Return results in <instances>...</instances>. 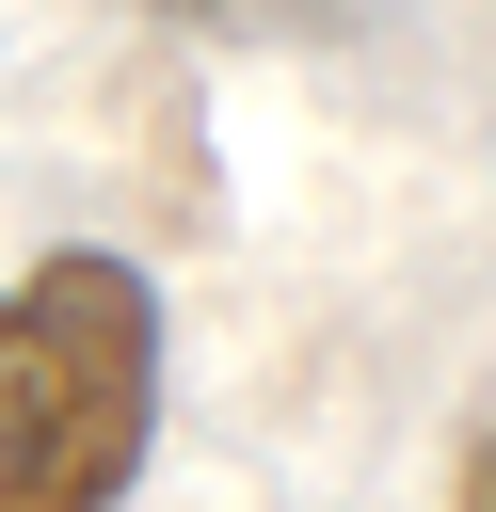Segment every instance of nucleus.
<instances>
[{
  "label": "nucleus",
  "mask_w": 496,
  "mask_h": 512,
  "mask_svg": "<svg viewBox=\"0 0 496 512\" xmlns=\"http://www.w3.org/2000/svg\"><path fill=\"white\" fill-rule=\"evenodd\" d=\"M160 432V288L96 240L0 288V512H112Z\"/></svg>",
  "instance_id": "f257e3e1"
},
{
  "label": "nucleus",
  "mask_w": 496,
  "mask_h": 512,
  "mask_svg": "<svg viewBox=\"0 0 496 512\" xmlns=\"http://www.w3.org/2000/svg\"><path fill=\"white\" fill-rule=\"evenodd\" d=\"M176 32H224V48H272V32H320V16H352V0H160Z\"/></svg>",
  "instance_id": "f03ea898"
},
{
  "label": "nucleus",
  "mask_w": 496,
  "mask_h": 512,
  "mask_svg": "<svg viewBox=\"0 0 496 512\" xmlns=\"http://www.w3.org/2000/svg\"><path fill=\"white\" fill-rule=\"evenodd\" d=\"M448 512H496V400L464 416V480H448Z\"/></svg>",
  "instance_id": "7ed1b4c3"
}]
</instances>
